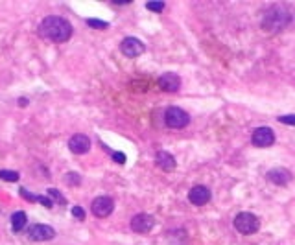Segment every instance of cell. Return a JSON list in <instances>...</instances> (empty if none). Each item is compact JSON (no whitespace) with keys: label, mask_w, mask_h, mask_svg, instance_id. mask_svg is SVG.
<instances>
[{"label":"cell","mask_w":295,"mask_h":245,"mask_svg":"<svg viewBox=\"0 0 295 245\" xmlns=\"http://www.w3.org/2000/svg\"><path fill=\"white\" fill-rule=\"evenodd\" d=\"M39 35L52 43H66L72 35V24L63 17L50 15L39 24Z\"/></svg>","instance_id":"cell-1"},{"label":"cell","mask_w":295,"mask_h":245,"mask_svg":"<svg viewBox=\"0 0 295 245\" xmlns=\"http://www.w3.org/2000/svg\"><path fill=\"white\" fill-rule=\"evenodd\" d=\"M292 15H295V11L292 6H286V4L271 6V8L264 13L262 28L267 30V32H271V33L282 32V30L292 26Z\"/></svg>","instance_id":"cell-2"},{"label":"cell","mask_w":295,"mask_h":245,"mask_svg":"<svg viewBox=\"0 0 295 245\" xmlns=\"http://www.w3.org/2000/svg\"><path fill=\"white\" fill-rule=\"evenodd\" d=\"M234 227L240 234H255L260 229V219L253 212H240L234 218Z\"/></svg>","instance_id":"cell-3"},{"label":"cell","mask_w":295,"mask_h":245,"mask_svg":"<svg viewBox=\"0 0 295 245\" xmlns=\"http://www.w3.org/2000/svg\"><path fill=\"white\" fill-rule=\"evenodd\" d=\"M164 122L168 127L172 129H183L188 126L190 116L186 114V111L179 109V107H168L164 113Z\"/></svg>","instance_id":"cell-4"},{"label":"cell","mask_w":295,"mask_h":245,"mask_svg":"<svg viewBox=\"0 0 295 245\" xmlns=\"http://www.w3.org/2000/svg\"><path fill=\"white\" fill-rule=\"evenodd\" d=\"M115 209V201L109 196H100L91 203V210L96 218H107Z\"/></svg>","instance_id":"cell-5"},{"label":"cell","mask_w":295,"mask_h":245,"mask_svg":"<svg viewBox=\"0 0 295 245\" xmlns=\"http://www.w3.org/2000/svg\"><path fill=\"white\" fill-rule=\"evenodd\" d=\"M153 227H155V218L146 214V212L137 214L135 218L131 219V229L135 232H138V234H148Z\"/></svg>","instance_id":"cell-6"},{"label":"cell","mask_w":295,"mask_h":245,"mask_svg":"<svg viewBox=\"0 0 295 245\" xmlns=\"http://www.w3.org/2000/svg\"><path fill=\"white\" fill-rule=\"evenodd\" d=\"M120 50H122V54L128 55V57H138L146 50V46H144L142 41H138L137 37H126L120 43Z\"/></svg>","instance_id":"cell-7"},{"label":"cell","mask_w":295,"mask_h":245,"mask_svg":"<svg viewBox=\"0 0 295 245\" xmlns=\"http://www.w3.org/2000/svg\"><path fill=\"white\" fill-rule=\"evenodd\" d=\"M251 142L257 147H267V146H271L275 142V133L269 127H258V129H255L253 136H251Z\"/></svg>","instance_id":"cell-8"},{"label":"cell","mask_w":295,"mask_h":245,"mask_svg":"<svg viewBox=\"0 0 295 245\" xmlns=\"http://www.w3.org/2000/svg\"><path fill=\"white\" fill-rule=\"evenodd\" d=\"M68 147H70V151L76 155L87 153V151L91 149V138L87 135H83V133H76V135L70 136Z\"/></svg>","instance_id":"cell-9"},{"label":"cell","mask_w":295,"mask_h":245,"mask_svg":"<svg viewBox=\"0 0 295 245\" xmlns=\"http://www.w3.org/2000/svg\"><path fill=\"white\" fill-rule=\"evenodd\" d=\"M28 236H30V240H33V242H46V240H52V238L55 236V230L50 227V225L37 223V225H33V227L30 229Z\"/></svg>","instance_id":"cell-10"},{"label":"cell","mask_w":295,"mask_h":245,"mask_svg":"<svg viewBox=\"0 0 295 245\" xmlns=\"http://www.w3.org/2000/svg\"><path fill=\"white\" fill-rule=\"evenodd\" d=\"M188 199L192 205L196 207H203V205H207L209 201H211V190L207 188V186H194L192 190L188 192Z\"/></svg>","instance_id":"cell-11"},{"label":"cell","mask_w":295,"mask_h":245,"mask_svg":"<svg viewBox=\"0 0 295 245\" xmlns=\"http://www.w3.org/2000/svg\"><path fill=\"white\" fill-rule=\"evenodd\" d=\"M159 87L164 92H177L181 87V78L174 72H166L159 78Z\"/></svg>","instance_id":"cell-12"},{"label":"cell","mask_w":295,"mask_h":245,"mask_svg":"<svg viewBox=\"0 0 295 245\" xmlns=\"http://www.w3.org/2000/svg\"><path fill=\"white\" fill-rule=\"evenodd\" d=\"M267 181L273 182V184H279V186H284L292 181V173L288 172L286 168H273L267 172Z\"/></svg>","instance_id":"cell-13"},{"label":"cell","mask_w":295,"mask_h":245,"mask_svg":"<svg viewBox=\"0 0 295 245\" xmlns=\"http://www.w3.org/2000/svg\"><path fill=\"white\" fill-rule=\"evenodd\" d=\"M155 163H157V166L163 170V172H174L175 166H177L174 155L168 153V151H157Z\"/></svg>","instance_id":"cell-14"},{"label":"cell","mask_w":295,"mask_h":245,"mask_svg":"<svg viewBox=\"0 0 295 245\" xmlns=\"http://www.w3.org/2000/svg\"><path fill=\"white\" fill-rule=\"evenodd\" d=\"M26 214L22 212V210H18L15 212L13 216H11V227H13V232H18V230H22V229L26 227Z\"/></svg>","instance_id":"cell-15"},{"label":"cell","mask_w":295,"mask_h":245,"mask_svg":"<svg viewBox=\"0 0 295 245\" xmlns=\"http://www.w3.org/2000/svg\"><path fill=\"white\" fill-rule=\"evenodd\" d=\"M0 179L8 182H17L18 181V172H13V170H2L0 172Z\"/></svg>","instance_id":"cell-16"},{"label":"cell","mask_w":295,"mask_h":245,"mask_svg":"<svg viewBox=\"0 0 295 245\" xmlns=\"http://www.w3.org/2000/svg\"><path fill=\"white\" fill-rule=\"evenodd\" d=\"M87 24L91 28H96V30H105V28L109 26L107 22H103V20H98V18H89L87 20Z\"/></svg>","instance_id":"cell-17"},{"label":"cell","mask_w":295,"mask_h":245,"mask_svg":"<svg viewBox=\"0 0 295 245\" xmlns=\"http://www.w3.org/2000/svg\"><path fill=\"white\" fill-rule=\"evenodd\" d=\"M65 181L68 182L70 186H76V184H80L82 177H80L78 173H66V175H65Z\"/></svg>","instance_id":"cell-18"},{"label":"cell","mask_w":295,"mask_h":245,"mask_svg":"<svg viewBox=\"0 0 295 245\" xmlns=\"http://www.w3.org/2000/svg\"><path fill=\"white\" fill-rule=\"evenodd\" d=\"M146 8L149 9V11H163L164 9V2H148L146 4Z\"/></svg>","instance_id":"cell-19"},{"label":"cell","mask_w":295,"mask_h":245,"mask_svg":"<svg viewBox=\"0 0 295 245\" xmlns=\"http://www.w3.org/2000/svg\"><path fill=\"white\" fill-rule=\"evenodd\" d=\"M48 196H52L55 203H59V205H65V199H63V196L59 194V190H55V188H50V190H48Z\"/></svg>","instance_id":"cell-20"},{"label":"cell","mask_w":295,"mask_h":245,"mask_svg":"<svg viewBox=\"0 0 295 245\" xmlns=\"http://www.w3.org/2000/svg\"><path fill=\"white\" fill-rule=\"evenodd\" d=\"M279 122L284 126H295V114H286V116H279Z\"/></svg>","instance_id":"cell-21"},{"label":"cell","mask_w":295,"mask_h":245,"mask_svg":"<svg viewBox=\"0 0 295 245\" xmlns=\"http://www.w3.org/2000/svg\"><path fill=\"white\" fill-rule=\"evenodd\" d=\"M20 196H24L28 201H32V203H37V199H39V196H35V194H30V192L26 190V188H20Z\"/></svg>","instance_id":"cell-22"},{"label":"cell","mask_w":295,"mask_h":245,"mask_svg":"<svg viewBox=\"0 0 295 245\" xmlns=\"http://www.w3.org/2000/svg\"><path fill=\"white\" fill-rule=\"evenodd\" d=\"M72 216L76 219H85V212H83L82 207H74V209H72Z\"/></svg>","instance_id":"cell-23"},{"label":"cell","mask_w":295,"mask_h":245,"mask_svg":"<svg viewBox=\"0 0 295 245\" xmlns=\"http://www.w3.org/2000/svg\"><path fill=\"white\" fill-rule=\"evenodd\" d=\"M113 161H115V163H118V164H124L126 163V155L120 153V151H115V153H113Z\"/></svg>","instance_id":"cell-24"}]
</instances>
